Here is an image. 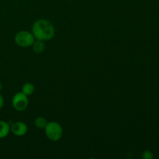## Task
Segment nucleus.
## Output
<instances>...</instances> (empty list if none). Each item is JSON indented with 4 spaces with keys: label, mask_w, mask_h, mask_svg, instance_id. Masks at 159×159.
<instances>
[{
    "label": "nucleus",
    "mask_w": 159,
    "mask_h": 159,
    "mask_svg": "<svg viewBox=\"0 0 159 159\" xmlns=\"http://www.w3.org/2000/svg\"><path fill=\"white\" fill-rule=\"evenodd\" d=\"M21 92L23 93H24L25 95H26L27 96H31L35 92V86L33 83L31 82H26L25 84H23V86H22Z\"/></svg>",
    "instance_id": "obj_8"
},
{
    "label": "nucleus",
    "mask_w": 159,
    "mask_h": 159,
    "mask_svg": "<svg viewBox=\"0 0 159 159\" xmlns=\"http://www.w3.org/2000/svg\"><path fill=\"white\" fill-rule=\"evenodd\" d=\"M4 103H5L4 98H3V96L0 94V109L2 108L3 106H4Z\"/></svg>",
    "instance_id": "obj_11"
},
{
    "label": "nucleus",
    "mask_w": 159,
    "mask_h": 159,
    "mask_svg": "<svg viewBox=\"0 0 159 159\" xmlns=\"http://www.w3.org/2000/svg\"><path fill=\"white\" fill-rule=\"evenodd\" d=\"M12 107L18 112H23L26 110L29 105V99L26 95L22 92L16 93L12 99Z\"/></svg>",
    "instance_id": "obj_4"
},
{
    "label": "nucleus",
    "mask_w": 159,
    "mask_h": 159,
    "mask_svg": "<svg viewBox=\"0 0 159 159\" xmlns=\"http://www.w3.org/2000/svg\"><path fill=\"white\" fill-rule=\"evenodd\" d=\"M15 43L21 48H30L36 40L32 32L27 30L19 31L14 37Z\"/></svg>",
    "instance_id": "obj_3"
},
{
    "label": "nucleus",
    "mask_w": 159,
    "mask_h": 159,
    "mask_svg": "<svg viewBox=\"0 0 159 159\" xmlns=\"http://www.w3.org/2000/svg\"><path fill=\"white\" fill-rule=\"evenodd\" d=\"M10 132V126L6 121L0 120V139L5 138Z\"/></svg>",
    "instance_id": "obj_6"
},
{
    "label": "nucleus",
    "mask_w": 159,
    "mask_h": 159,
    "mask_svg": "<svg viewBox=\"0 0 159 159\" xmlns=\"http://www.w3.org/2000/svg\"><path fill=\"white\" fill-rule=\"evenodd\" d=\"M46 137L51 141H58L63 136V128L59 123L50 121L44 128Z\"/></svg>",
    "instance_id": "obj_2"
},
{
    "label": "nucleus",
    "mask_w": 159,
    "mask_h": 159,
    "mask_svg": "<svg viewBox=\"0 0 159 159\" xmlns=\"http://www.w3.org/2000/svg\"><path fill=\"white\" fill-rule=\"evenodd\" d=\"M48 121L47 120V119L43 116H38L34 120V125L37 128L40 129V130H42V129H44L45 127L48 124Z\"/></svg>",
    "instance_id": "obj_9"
},
{
    "label": "nucleus",
    "mask_w": 159,
    "mask_h": 159,
    "mask_svg": "<svg viewBox=\"0 0 159 159\" xmlns=\"http://www.w3.org/2000/svg\"><path fill=\"white\" fill-rule=\"evenodd\" d=\"M32 34L36 40L47 41L50 40L55 35L54 26L49 20L40 19L36 20L32 26Z\"/></svg>",
    "instance_id": "obj_1"
},
{
    "label": "nucleus",
    "mask_w": 159,
    "mask_h": 159,
    "mask_svg": "<svg viewBox=\"0 0 159 159\" xmlns=\"http://www.w3.org/2000/svg\"><path fill=\"white\" fill-rule=\"evenodd\" d=\"M2 82H0V92L2 91Z\"/></svg>",
    "instance_id": "obj_12"
},
{
    "label": "nucleus",
    "mask_w": 159,
    "mask_h": 159,
    "mask_svg": "<svg viewBox=\"0 0 159 159\" xmlns=\"http://www.w3.org/2000/svg\"><path fill=\"white\" fill-rule=\"evenodd\" d=\"M141 158L143 159H153L154 155L151 151L149 150H145L142 152V155H141Z\"/></svg>",
    "instance_id": "obj_10"
},
{
    "label": "nucleus",
    "mask_w": 159,
    "mask_h": 159,
    "mask_svg": "<svg viewBox=\"0 0 159 159\" xmlns=\"http://www.w3.org/2000/svg\"><path fill=\"white\" fill-rule=\"evenodd\" d=\"M10 131L15 136L23 137L26 134L28 131V127L25 123L22 121H17L13 123L10 127Z\"/></svg>",
    "instance_id": "obj_5"
},
{
    "label": "nucleus",
    "mask_w": 159,
    "mask_h": 159,
    "mask_svg": "<svg viewBox=\"0 0 159 159\" xmlns=\"http://www.w3.org/2000/svg\"><path fill=\"white\" fill-rule=\"evenodd\" d=\"M31 47H32V49L33 51H34V52L35 53V54H42V53L44 51L45 48H46L44 41H42V40H36Z\"/></svg>",
    "instance_id": "obj_7"
}]
</instances>
